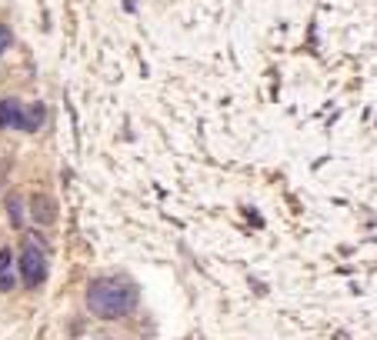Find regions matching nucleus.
Wrapping results in <instances>:
<instances>
[{"label": "nucleus", "mask_w": 377, "mask_h": 340, "mask_svg": "<svg viewBox=\"0 0 377 340\" xmlns=\"http://www.w3.org/2000/svg\"><path fill=\"white\" fill-rule=\"evenodd\" d=\"M87 310L97 320H124L137 310L140 287L127 274H101L87 284Z\"/></svg>", "instance_id": "1"}, {"label": "nucleus", "mask_w": 377, "mask_h": 340, "mask_svg": "<svg viewBox=\"0 0 377 340\" xmlns=\"http://www.w3.org/2000/svg\"><path fill=\"white\" fill-rule=\"evenodd\" d=\"M11 127H24V103L17 97H4L0 101V130H11Z\"/></svg>", "instance_id": "4"}, {"label": "nucleus", "mask_w": 377, "mask_h": 340, "mask_svg": "<svg viewBox=\"0 0 377 340\" xmlns=\"http://www.w3.org/2000/svg\"><path fill=\"white\" fill-rule=\"evenodd\" d=\"M47 107L44 103H30V107H24V127L20 130H27V134H37L40 124H44V117H47Z\"/></svg>", "instance_id": "6"}, {"label": "nucleus", "mask_w": 377, "mask_h": 340, "mask_svg": "<svg viewBox=\"0 0 377 340\" xmlns=\"http://www.w3.org/2000/svg\"><path fill=\"white\" fill-rule=\"evenodd\" d=\"M7 214H11V224L13 227H24L27 224L24 203H20V197H17V194H11V197H7Z\"/></svg>", "instance_id": "7"}, {"label": "nucleus", "mask_w": 377, "mask_h": 340, "mask_svg": "<svg viewBox=\"0 0 377 340\" xmlns=\"http://www.w3.org/2000/svg\"><path fill=\"white\" fill-rule=\"evenodd\" d=\"M11 44H13V30L7 24H0V57L11 51Z\"/></svg>", "instance_id": "8"}, {"label": "nucleus", "mask_w": 377, "mask_h": 340, "mask_svg": "<svg viewBox=\"0 0 377 340\" xmlns=\"http://www.w3.org/2000/svg\"><path fill=\"white\" fill-rule=\"evenodd\" d=\"M17 287V267H13V251H0V294H11Z\"/></svg>", "instance_id": "5"}, {"label": "nucleus", "mask_w": 377, "mask_h": 340, "mask_svg": "<svg viewBox=\"0 0 377 340\" xmlns=\"http://www.w3.org/2000/svg\"><path fill=\"white\" fill-rule=\"evenodd\" d=\"M17 280L24 287H40L47 280V253H44V244L37 237H27L24 247H20V260H17Z\"/></svg>", "instance_id": "2"}, {"label": "nucleus", "mask_w": 377, "mask_h": 340, "mask_svg": "<svg viewBox=\"0 0 377 340\" xmlns=\"http://www.w3.org/2000/svg\"><path fill=\"white\" fill-rule=\"evenodd\" d=\"M30 220L40 227L57 224V203L47 201L44 194H34V197H30Z\"/></svg>", "instance_id": "3"}]
</instances>
